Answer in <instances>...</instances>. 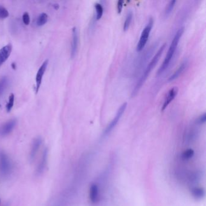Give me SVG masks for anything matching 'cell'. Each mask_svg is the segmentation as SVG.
<instances>
[{"instance_id":"cell-9","label":"cell","mask_w":206,"mask_h":206,"mask_svg":"<svg viewBox=\"0 0 206 206\" xmlns=\"http://www.w3.org/2000/svg\"><path fill=\"white\" fill-rule=\"evenodd\" d=\"M42 143V140L41 137L36 138L33 140L32 145V147H31L30 155H29L30 161H33L34 160L35 158L37 156L39 149H40V147L41 146Z\"/></svg>"},{"instance_id":"cell-28","label":"cell","mask_w":206,"mask_h":206,"mask_svg":"<svg viewBox=\"0 0 206 206\" xmlns=\"http://www.w3.org/2000/svg\"><path fill=\"white\" fill-rule=\"evenodd\" d=\"M0 203H1V200H0Z\"/></svg>"},{"instance_id":"cell-12","label":"cell","mask_w":206,"mask_h":206,"mask_svg":"<svg viewBox=\"0 0 206 206\" xmlns=\"http://www.w3.org/2000/svg\"><path fill=\"white\" fill-rule=\"evenodd\" d=\"M48 154H49V151H48V149L46 148L43 152V154L41 158V161L37 167V170H36L37 175H41L45 170V169L47 164Z\"/></svg>"},{"instance_id":"cell-16","label":"cell","mask_w":206,"mask_h":206,"mask_svg":"<svg viewBox=\"0 0 206 206\" xmlns=\"http://www.w3.org/2000/svg\"><path fill=\"white\" fill-rule=\"evenodd\" d=\"M48 21V15L46 13H41L37 19V24L38 26L46 24Z\"/></svg>"},{"instance_id":"cell-23","label":"cell","mask_w":206,"mask_h":206,"mask_svg":"<svg viewBox=\"0 0 206 206\" xmlns=\"http://www.w3.org/2000/svg\"><path fill=\"white\" fill-rule=\"evenodd\" d=\"M9 13L7 10L2 6H0V19H4L9 16Z\"/></svg>"},{"instance_id":"cell-6","label":"cell","mask_w":206,"mask_h":206,"mask_svg":"<svg viewBox=\"0 0 206 206\" xmlns=\"http://www.w3.org/2000/svg\"><path fill=\"white\" fill-rule=\"evenodd\" d=\"M48 64H49L48 60L44 61L37 72V76H36V90H35L37 93H38V91L40 88V86L42 83V78H43V76L47 70Z\"/></svg>"},{"instance_id":"cell-13","label":"cell","mask_w":206,"mask_h":206,"mask_svg":"<svg viewBox=\"0 0 206 206\" xmlns=\"http://www.w3.org/2000/svg\"><path fill=\"white\" fill-rule=\"evenodd\" d=\"M187 61H184V62H182L181 64V65L178 68V69H177V70L173 73V74L170 76L168 81L169 82H171V81H173L177 79L185 70V69L187 67Z\"/></svg>"},{"instance_id":"cell-14","label":"cell","mask_w":206,"mask_h":206,"mask_svg":"<svg viewBox=\"0 0 206 206\" xmlns=\"http://www.w3.org/2000/svg\"><path fill=\"white\" fill-rule=\"evenodd\" d=\"M90 198L93 203H96L99 198V189L98 186L95 184L91 186L90 189Z\"/></svg>"},{"instance_id":"cell-21","label":"cell","mask_w":206,"mask_h":206,"mask_svg":"<svg viewBox=\"0 0 206 206\" xmlns=\"http://www.w3.org/2000/svg\"><path fill=\"white\" fill-rule=\"evenodd\" d=\"M14 100H15V96L13 93H12L9 96V101H8V103L6 105V110L8 112L11 111V110L12 109L13 105H14Z\"/></svg>"},{"instance_id":"cell-17","label":"cell","mask_w":206,"mask_h":206,"mask_svg":"<svg viewBox=\"0 0 206 206\" xmlns=\"http://www.w3.org/2000/svg\"><path fill=\"white\" fill-rule=\"evenodd\" d=\"M95 7V10H96V20H99L101 19V18L103 16V7L102 6V4H100V3H96L95 4L94 6Z\"/></svg>"},{"instance_id":"cell-10","label":"cell","mask_w":206,"mask_h":206,"mask_svg":"<svg viewBox=\"0 0 206 206\" xmlns=\"http://www.w3.org/2000/svg\"><path fill=\"white\" fill-rule=\"evenodd\" d=\"M177 94H178V88L177 87H173L170 90L167 96H166L164 103L162 105L161 111H163L166 109V108L169 106V105L172 102V100L175 98Z\"/></svg>"},{"instance_id":"cell-5","label":"cell","mask_w":206,"mask_h":206,"mask_svg":"<svg viewBox=\"0 0 206 206\" xmlns=\"http://www.w3.org/2000/svg\"><path fill=\"white\" fill-rule=\"evenodd\" d=\"M126 107H127V103L126 102L123 103L120 107V108L117 111V113H116L114 118L112 120V121L110 122V123L107 127L106 129L104 131V133L103 134V136L108 135L112 131V129L116 127V126L117 125V124L118 123L119 121L121 120V119L122 117V115L124 114L125 110L126 109Z\"/></svg>"},{"instance_id":"cell-15","label":"cell","mask_w":206,"mask_h":206,"mask_svg":"<svg viewBox=\"0 0 206 206\" xmlns=\"http://www.w3.org/2000/svg\"><path fill=\"white\" fill-rule=\"evenodd\" d=\"M133 13L131 11H129L126 15L125 21V23L123 24V30L124 31H126L129 28V25L131 24L132 20H133Z\"/></svg>"},{"instance_id":"cell-4","label":"cell","mask_w":206,"mask_h":206,"mask_svg":"<svg viewBox=\"0 0 206 206\" xmlns=\"http://www.w3.org/2000/svg\"><path fill=\"white\" fill-rule=\"evenodd\" d=\"M153 24H154V20L152 18H150L148 21V23L146 25L145 27L143 28V30L141 33L140 39L137 43L136 50L138 52L141 51L142 50H143V49L145 48L146 44L148 41L151 30L152 28Z\"/></svg>"},{"instance_id":"cell-24","label":"cell","mask_w":206,"mask_h":206,"mask_svg":"<svg viewBox=\"0 0 206 206\" xmlns=\"http://www.w3.org/2000/svg\"><path fill=\"white\" fill-rule=\"evenodd\" d=\"M23 21L25 25H28L30 24V16L29 14L27 12L24 13L23 15Z\"/></svg>"},{"instance_id":"cell-25","label":"cell","mask_w":206,"mask_h":206,"mask_svg":"<svg viewBox=\"0 0 206 206\" xmlns=\"http://www.w3.org/2000/svg\"><path fill=\"white\" fill-rule=\"evenodd\" d=\"M123 3H124V1H121V0L117 1V12L119 14H120L122 11V9H123Z\"/></svg>"},{"instance_id":"cell-8","label":"cell","mask_w":206,"mask_h":206,"mask_svg":"<svg viewBox=\"0 0 206 206\" xmlns=\"http://www.w3.org/2000/svg\"><path fill=\"white\" fill-rule=\"evenodd\" d=\"M16 125V120L12 119L5 123L0 128V135L6 136L11 133Z\"/></svg>"},{"instance_id":"cell-3","label":"cell","mask_w":206,"mask_h":206,"mask_svg":"<svg viewBox=\"0 0 206 206\" xmlns=\"http://www.w3.org/2000/svg\"><path fill=\"white\" fill-rule=\"evenodd\" d=\"M12 163L11 158L4 152H0V174L6 177L11 175L12 171Z\"/></svg>"},{"instance_id":"cell-18","label":"cell","mask_w":206,"mask_h":206,"mask_svg":"<svg viewBox=\"0 0 206 206\" xmlns=\"http://www.w3.org/2000/svg\"><path fill=\"white\" fill-rule=\"evenodd\" d=\"M192 194L196 198L200 199L204 196V191L201 187H195L192 190Z\"/></svg>"},{"instance_id":"cell-26","label":"cell","mask_w":206,"mask_h":206,"mask_svg":"<svg viewBox=\"0 0 206 206\" xmlns=\"http://www.w3.org/2000/svg\"><path fill=\"white\" fill-rule=\"evenodd\" d=\"M198 123L199 124H203L206 122V114L204 113L202 114L198 119Z\"/></svg>"},{"instance_id":"cell-20","label":"cell","mask_w":206,"mask_h":206,"mask_svg":"<svg viewBox=\"0 0 206 206\" xmlns=\"http://www.w3.org/2000/svg\"><path fill=\"white\" fill-rule=\"evenodd\" d=\"M175 3H176V1H170L168 5H167L166 8L165 9V12H164V15L166 16H168L172 12L173 9L175 7Z\"/></svg>"},{"instance_id":"cell-27","label":"cell","mask_w":206,"mask_h":206,"mask_svg":"<svg viewBox=\"0 0 206 206\" xmlns=\"http://www.w3.org/2000/svg\"><path fill=\"white\" fill-rule=\"evenodd\" d=\"M4 206H9V204H6V205H5Z\"/></svg>"},{"instance_id":"cell-22","label":"cell","mask_w":206,"mask_h":206,"mask_svg":"<svg viewBox=\"0 0 206 206\" xmlns=\"http://www.w3.org/2000/svg\"><path fill=\"white\" fill-rule=\"evenodd\" d=\"M194 151L192 149H189L184 152L182 154V158L184 160H189L194 156Z\"/></svg>"},{"instance_id":"cell-7","label":"cell","mask_w":206,"mask_h":206,"mask_svg":"<svg viewBox=\"0 0 206 206\" xmlns=\"http://www.w3.org/2000/svg\"><path fill=\"white\" fill-rule=\"evenodd\" d=\"M12 51V46L11 44L4 46L0 50V67L8 59Z\"/></svg>"},{"instance_id":"cell-2","label":"cell","mask_w":206,"mask_h":206,"mask_svg":"<svg viewBox=\"0 0 206 206\" xmlns=\"http://www.w3.org/2000/svg\"><path fill=\"white\" fill-rule=\"evenodd\" d=\"M184 30V27H182L181 28H180L176 32L175 36L172 41V42L170 44V46L168 50V51L166 54V56L165 57V59L163 61V64H161V67H160L159 70H158L157 74L158 75L163 73L169 66L170 63L175 54L176 50L177 49V46L180 42V38L183 34Z\"/></svg>"},{"instance_id":"cell-11","label":"cell","mask_w":206,"mask_h":206,"mask_svg":"<svg viewBox=\"0 0 206 206\" xmlns=\"http://www.w3.org/2000/svg\"><path fill=\"white\" fill-rule=\"evenodd\" d=\"M79 44V33L76 27H73L72 30V42L71 47V56L73 58L77 51Z\"/></svg>"},{"instance_id":"cell-1","label":"cell","mask_w":206,"mask_h":206,"mask_svg":"<svg viewBox=\"0 0 206 206\" xmlns=\"http://www.w3.org/2000/svg\"><path fill=\"white\" fill-rule=\"evenodd\" d=\"M166 44H164L163 45H162L161 46V47L158 50L157 53L155 55L154 58L152 59V60L151 61V62L149 63V64L147 65V66L146 67L145 72H143V74L140 77V79L138 81L137 84L135 86V87H134V88L133 90L132 94H131L132 97H134L135 96H136L137 94V93H138V91L141 89L142 86L145 82V81H146L147 78L148 77L149 74L151 72L152 69H154V68L157 65L158 61H159V59H160L164 50L166 47Z\"/></svg>"},{"instance_id":"cell-19","label":"cell","mask_w":206,"mask_h":206,"mask_svg":"<svg viewBox=\"0 0 206 206\" xmlns=\"http://www.w3.org/2000/svg\"><path fill=\"white\" fill-rule=\"evenodd\" d=\"M8 85V79L4 77L0 79V95H1Z\"/></svg>"}]
</instances>
